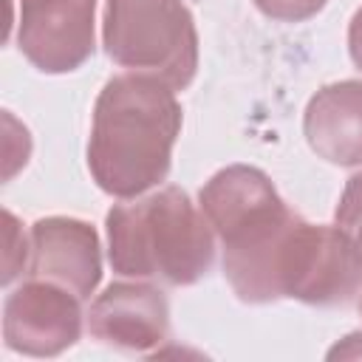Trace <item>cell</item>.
Here are the masks:
<instances>
[{"label":"cell","instance_id":"obj_1","mask_svg":"<svg viewBox=\"0 0 362 362\" xmlns=\"http://www.w3.org/2000/svg\"><path fill=\"white\" fill-rule=\"evenodd\" d=\"M181 122V102L161 79L144 74L107 79L88 139V170L99 189L127 201L158 187L170 173Z\"/></svg>","mask_w":362,"mask_h":362},{"label":"cell","instance_id":"obj_2","mask_svg":"<svg viewBox=\"0 0 362 362\" xmlns=\"http://www.w3.org/2000/svg\"><path fill=\"white\" fill-rule=\"evenodd\" d=\"M198 206L223 246V274L243 303L280 300V257L300 221L272 178L249 164L218 170L198 192Z\"/></svg>","mask_w":362,"mask_h":362},{"label":"cell","instance_id":"obj_3","mask_svg":"<svg viewBox=\"0 0 362 362\" xmlns=\"http://www.w3.org/2000/svg\"><path fill=\"white\" fill-rule=\"evenodd\" d=\"M105 226L107 260L113 272L124 277H156L167 286H192L212 269V226L178 187L113 204Z\"/></svg>","mask_w":362,"mask_h":362},{"label":"cell","instance_id":"obj_4","mask_svg":"<svg viewBox=\"0 0 362 362\" xmlns=\"http://www.w3.org/2000/svg\"><path fill=\"white\" fill-rule=\"evenodd\" d=\"M105 54L130 74L184 90L198 71V31L184 0H107Z\"/></svg>","mask_w":362,"mask_h":362},{"label":"cell","instance_id":"obj_5","mask_svg":"<svg viewBox=\"0 0 362 362\" xmlns=\"http://www.w3.org/2000/svg\"><path fill=\"white\" fill-rule=\"evenodd\" d=\"M280 297L308 305L348 303L362 288V257L342 226L297 221L280 257Z\"/></svg>","mask_w":362,"mask_h":362},{"label":"cell","instance_id":"obj_6","mask_svg":"<svg viewBox=\"0 0 362 362\" xmlns=\"http://www.w3.org/2000/svg\"><path fill=\"white\" fill-rule=\"evenodd\" d=\"M96 0H20L17 48L42 74L76 71L93 54Z\"/></svg>","mask_w":362,"mask_h":362},{"label":"cell","instance_id":"obj_7","mask_svg":"<svg viewBox=\"0 0 362 362\" xmlns=\"http://www.w3.org/2000/svg\"><path fill=\"white\" fill-rule=\"evenodd\" d=\"M82 337L79 297L57 283L31 277L6 297L3 339L25 356H57Z\"/></svg>","mask_w":362,"mask_h":362},{"label":"cell","instance_id":"obj_8","mask_svg":"<svg viewBox=\"0 0 362 362\" xmlns=\"http://www.w3.org/2000/svg\"><path fill=\"white\" fill-rule=\"evenodd\" d=\"M31 257L28 274L37 280L57 283L88 300L102 280V246L99 235L88 221L51 215L31 226Z\"/></svg>","mask_w":362,"mask_h":362},{"label":"cell","instance_id":"obj_9","mask_svg":"<svg viewBox=\"0 0 362 362\" xmlns=\"http://www.w3.org/2000/svg\"><path fill=\"white\" fill-rule=\"evenodd\" d=\"M88 328L105 345L147 354L170 334V305L158 286L110 283L90 303Z\"/></svg>","mask_w":362,"mask_h":362},{"label":"cell","instance_id":"obj_10","mask_svg":"<svg viewBox=\"0 0 362 362\" xmlns=\"http://www.w3.org/2000/svg\"><path fill=\"white\" fill-rule=\"evenodd\" d=\"M308 147L339 167L362 164V82L342 79L320 88L303 116Z\"/></svg>","mask_w":362,"mask_h":362},{"label":"cell","instance_id":"obj_11","mask_svg":"<svg viewBox=\"0 0 362 362\" xmlns=\"http://www.w3.org/2000/svg\"><path fill=\"white\" fill-rule=\"evenodd\" d=\"M334 218H337V226H342L351 235V240H354V246L362 257V173L348 178Z\"/></svg>","mask_w":362,"mask_h":362},{"label":"cell","instance_id":"obj_12","mask_svg":"<svg viewBox=\"0 0 362 362\" xmlns=\"http://www.w3.org/2000/svg\"><path fill=\"white\" fill-rule=\"evenodd\" d=\"M328 0H255V6L272 17V20H280V23H300V20H308L314 17L317 11H322Z\"/></svg>","mask_w":362,"mask_h":362},{"label":"cell","instance_id":"obj_13","mask_svg":"<svg viewBox=\"0 0 362 362\" xmlns=\"http://www.w3.org/2000/svg\"><path fill=\"white\" fill-rule=\"evenodd\" d=\"M328 359H362V331L348 334L328 351Z\"/></svg>","mask_w":362,"mask_h":362},{"label":"cell","instance_id":"obj_14","mask_svg":"<svg viewBox=\"0 0 362 362\" xmlns=\"http://www.w3.org/2000/svg\"><path fill=\"white\" fill-rule=\"evenodd\" d=\"M348 51H351L354 65L362 71V6L356 8V14L351 17V25H348Z\"/></svg>","mask_w":362,"mask_h":362},{"label":"cell","instance_id":"obj_15","mask_svg":"<svg viewBox=\"0 0 362 362\" xmlns=\"http://www.w3.org/2000/svg\"><path fill=\"white\" fill-rule=\"evenodd\" d=\"M359 314H362V288H359Z\"/></svg>","mask_w":362,"mask_h":362}]
</instances>
